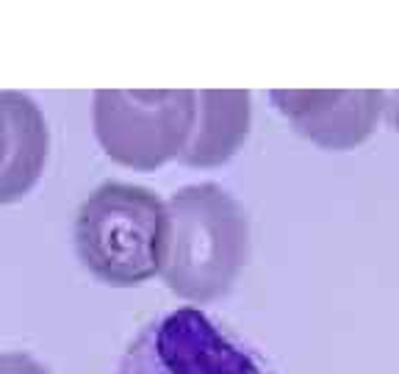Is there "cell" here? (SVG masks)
<instances>
[{
	"label": "cell",
	"mask_w": 399,
	"mask_h": 374,
	"mask_svg": "<svg viewBox=\"0 0 399 374\" xmlns=\"http://www.w3.org/2000/svg\"><path fill=\"white\" fill-rule=\"evenodd\" d=\"M164 285L192 305L231 294L250 264V214L219 183H189L166 197Z\"/></svg>",
	"instance_id": "1"
},
{
	"label": "cell",
	"mask_w": 399,
	"mask_h": 374,
	"mask_svg": "<svg viewBox=\"0 0 399 374\" xmlns=\"http://www.w3.org/2000/svg\"><path fill=\"white\" fill-rule=\"evenodd\" d=\"M166 233V200L153 188L108 181L78 208L75 252L100 283L133 288L161 278Z\"/></svg>",
	"instance_id": "2"
},
{
	"label": "cell",
	"mask_w": 399,
	"mask_h": 374,
	"mask_svg": "<svg viewBox=\"0 0 399 374\" xmlns=\"http://www.w3.org/2000/svg\"><path fill=\"white\" fill-rule=\"evenodd\" d=\"M197 123L192 89H100L92 125L103 153L136 172L180 161Z\"/></svg>",
	"instance_id": "3"
},
{
	"label": "cell",
	"mask_w": 399,
	"mask_h": 374,
	"mask_svg": "<svg viewBox=\"0 0 399 374\" xmlns=\"http://www.w3.org/2000/svg\"><path fill=\"white\" fill-rule=\"evenodd\" d=\"M117 374H277L264 352L195 305L169 311L128 344Z\"/></svg>",
	"instance_id": "4"
},
{
	"label": "cell",
	"mask_w": 399,
	"mask_h": 374,
	"mask_svg": "<svg viewBox=\"0 0 399 374\" xmlns=\"http://www.w3.org/2000/svg\"><path fill=\"white\" fill-rule=\"evenodd\" d=\"M269 100L297 136L328 153L361 147L386 117L377 89H274Z\"/></svg>",
	"instance_id": "5"
},
{
	"label": "cell",
	"mask_w": 399,
	"mask_h": 374,
	"mask_svg": "<svg viewBox=\"0 0 399 374\" xmlns=\"http://www.w3.org/2000/svg\"><path fill=\"white\" fill-rule=\"evenodd\" d=\"M50 130L42 108L23 92H0V205L23 200L42 178Z\"/></svg>",
	"instance_id": "6"
},
{
	"label": "cell",
	"mask_w": 399,
	"mask_h": 374,
	"mask_svg": "<svg viewBox=\"0 0 399 374\" xmlns=\"http://www.w3.org/2000/svg\"><path fill=\"white\" fill-rule=\"evenodd\" d=\"M253 125V94L244 89L197 92V123L180 164L214 169L228 164L247 142Z\"/></svg>",
	"instance_id": "7"
},
{
	"label": "cell",
	"mask_w": 399,
	"mask_h": 374,
	"mask_svg": "<svg viewBox=\"0 0 399 374\" xmlns=\"http://www.w3.org/2000/svg\"><path fill=\"white\" fill-rule=\"evenodd\" d=\"M0 374H50L25 352H0Z\"/></svg>",
	"instance_id": "8"
},
{
	"label": "cell",
	"mask_w": 399,
	"mask_h": 374,
	"mask_svg": "<svg viewBox=\"0 0 399 374\" xmlns=\"http://www.w3.org/2000/svg\"><path fill=\"white\" fill-rule=\"evenodd\" d=\"M383 123L399 133V89L397 92H386V117H383Z\"/></svg>",
	"instance_id": "9"
}]
</instances>
